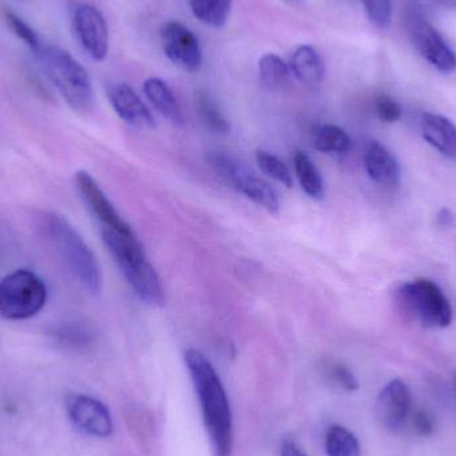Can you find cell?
Wrapping results in <instances>:
<instances>
[{
  "label": "cell",
  "instance_id": "9c48e42d",
  "mask_svg": "<svg viewBox=\"0 0 456 456\" xmlns=\"http://www.w3.org/2000/svg\"><path fill=\"white\" fill-rule=\"evenodd\" d=\"M410 35L420 55L444 74L456 69V53L441 34L423 16L414 13L409 21Z\"/></svg>",
  "mask_w": 456,
  "mask_h": 456
},
{
  "label": "cell",
  "instance_id": "7a4b0ae2",
  "mask_svg": "<svg viewBox=\"0 0 456 456\" xmlns=\"http://www.w3.org/2000/svg\"><path fill=\"white\" fill-rule=\"evenodd\" d=\"M102 239L107 251L117 263L120 273L130 284L136 297L151 307L165 305V289L157 271L144 254L143 246L135 235H122L103 228Z\"/></svg>",
  "mask_w": 456,
  "mask_h": 456
},
{
  "label": "cell",
  "instance_id": "f546056e",
  "mask_svg": "<svg viewBox=\"0 0 456 456\" xmlns=\"http://www.w3.org/2000/svg\"><path fill=\"white\" fill-rule=\"evenodd\" d=\"M59 337L75 347H83V346L90 345L93 340V335L82 327H69L59 334Z\"/></svg>",
  "mask_w": 456,
  "mask_h": 456
},
{
  "label": "cell",
  "instance_id": "7402d4cb",
  "mask_svg": "<svg viewBox=\"0 0 456 456\" xmlns=\"http://www.w3.org/2000/svg\"><path fill=\"white\" fill-rule=\"evenodd\" d=\"M195 107H197L200 120L208 130L216 134H221V135H226L230 133V122L224 117L216 101L211 98L210 94L200 91L195 96Z\"/></svg>",
  "mask_w": 456,
  "mask_h": 456
},
{
  "label": "cell",
  "instance_id": "44dd1931",
  "mask_svg": "<svg viewBox=\"0 0 456 456\" xmlns=\"http://www.w3.org/2000/svg\"><path fill=\"white\" fill-rule=\"evenodd\" d=\"M195 18L211 28L226 26L232 10V0H190Z\"/></svg>",
  "mask_w": 456,
  "mask_h": 456
},
{
  "label": "cell",
  "instance_id": "277c9868",
  "mask_svg": "<svg viewBox=\"0 0 456 456\" xmlns=\"http://www.w3.org/2000/svg\"><path fill=\"white\" fill-rule=\"evenodd\" d=\"M43 71L63 96L69 107L77 112L93 111L95 104L93 82L87 69L66 50L42 47L37 51Z\"/></svg>",
  "mask_w": 456,
  "mask_h": 456
},
{
  "label": "cell",
  "instance_id": "1f68e13d",
  "mask_svg": "<svg viewBox=\"0 0 456 456\" xmlns=\"http://www.w3.org/2000/svg\"><path fill=\"white\" fill-rule=\"evenodd\" d=\"M281 456H307L294 442H284Z\"/></svg>",
  "mask_w": 456,
  "mask_h": 456
},
{
  "label": "cell",
  "instance_id": "d6a6232c",
  "mask_svg": "<svg viewBox=\"0 0 456 456\" xmlns=\"http://www.w3.org/2000/svg\"><path fill=\"white\" fill-rule=\"evenodd\" d=\"M438 224H441L442 227L452 226V213H450V210H446V208H444V210H442L441 213H439Z\"/></svg>",
  "mask_w": 456,
  "mask_h": 456
},
{
  "label": "cell",
  "instance_id": "30bf717a",
  "mask_svg": "<svg viewBox=\"0 0 456 456\" xmlns=\"http://www.w3.org/2000/svg\"><path fill=\"white\" fill-rule=\"evenodd\" d=\"M72 23L83 50L94 61H104L109 53L110 32L103 13L94 5H79L75 10Z\"/></svg>",
  "mask_w": 456,
  "mask_h": 456
},
{
  "label": "cell",
  "instance_id": "e0dca14e",
  "mask_svg": "<svg viewBox=\"0 0 456 456\" xmlns=\"http://www.w3.org/2000/svg\"><path fill=\"white\" fill-rule=\"evenodd\" d=\"M289 69L303 85L315 87L321 85L326 74L323 59L313 45H299L289 59Z\"/></svg>",
  "mask_w": 456,
  "mask_h": 456
},
{
  "label": "cell",
  "instance_id": "6da1fadb",
  "mask_svg": "<svg viewBox=\"0 0 456 456\" xmlns=\"http://www.w3.org/2000/svg\"><path fill=\"white\" fill-rule=\"evenodd\" d=\"M184 361L200 396L214 455L230 456L233 446L232 418L221 378L208 359L194 348L186 351Z\"/></svg>",
  "mask_w": 456,
  "mask_h": 456
},
{
  "label": "cell",
  "instance_id": "9a60e30c",
  "mask_svg": "<svg viewBox=\"0 0 456 456\" xmlns=\"http://www.w3.org/2000/svg\"><path fill=\"white\" fill-rule=\"evenodd\" d=\"M367 174L372 181L383 186L395 187L401 183L402 170L393 152L379 142H372L364 158Z\"/></svg>",
  "mask_w": 456,
  "mask_h": 456
},
{
  "label": "cell",
  "instance_id": "8fae6325",
  "mask_svg": "<svg viewBox=\"0 0 456 456\" xmlns=\"http://www.w3.org/2000/svg\"><path fill=\"white\" fill-rule=\"evenodd\" d=\"M75 182H77V190H79L86 205L93 211L94 216L103 224L104 228L122 233V235H135L133 228L123 221L111 200L107 198L98 182L90 174L79 171L75 175Z\"/></svg>",
  "mask_w": 456,
  "mask_h": 456
},
{
  "label": "cell",
  "instance_id": "5b68a950",
  "mask_svg": "<svg viewBox=\"0 0 456 456\" xmlns=\"http://www.w3.org/2000/svg\"><path fill=\"white\" fill-rule=\"evenodd\" d=\"M396 305L406 318L428 329H446L452 322V307L444 289L430 279H417L401 286Z\"/></svg>",
  "mask_w": 456,
  "mask_h": 456
},
{
  "label": "cell",
  "instance_id": "d4e9b609",
  "mask_svg": "<svg viewBox=\"0 0 456 456\" xmlns=\"http://www.w3.org/2000/svg\"><path fill=\"white\" fill-rule=\"evenodd\" d=\"M255 160H256V165L259 166L260 170L265 175L270 176L278 183L283 184L287 189H291L294 179H292L289 167L278 157L271 154V152L265 151V150H257L256 154H255Z\"/></svg>",
  "mask_w": 456,
  "mask_h": 456
},
{
  "label": "cell",
  "instance_id": "7c38bea8",
  "mask_svg": "<svg viewBox=\"0 0 456 456\" xmlns=\"http://www.w3.org/2000/svg\"><path fill=\"white\" fill-rule=\"evenodd\" d=\"M411 394L402 380H391L377 399L375 415L378 422L390 431H399L409 419Z\"/></svg>",
  "mask_w": 456,
  "mask_h": 456
},
{
  "label": "cell",
  "instance_id": "52a82bcc",
  "mask_svg": "<svg viewBox=\"0 0 456 456\" xmlns=\"http://www.w3.org/2000/svg\"><path fill=\"white\" fill-rule=\"evenodd\" d=\"M208 159L219 178L231 189L240 192L268 213H278L281 205L275 190L265 179L255 175L240 160L221 151L210 152Z\"/></svg>",
  "mask_w": 456,
  "mask_h": 456
},
{
  "label": "cell",
  "instance_id": "f1b7e54d",
  "mask_svg": "<svg viewBox=\"0 0 456 456\" xmlns=\"http://www.w3.org/2000/svg\"><path fill=\"white\" fill-rule=\"evenodd\" d=\"M330 375L332 379L347 391L358 390L359 383L354 372L346 364L335 362L330 366Z\"/></svg>",
  "mask_w": 456,
  "mask_h": 456
},
{
  "label": "cell",
  "instance_id": "4316f807",
  "mask_svg": "<svg viewBox=\"0 0 456 456\" xmlns=\"http://www.w3.org/2000/svg\"><path fill=\"white\" fill-rule=\"evenodd\" d=\"M5 18H7L8 26L12 29L13 34H15L19 39L23 40L29 48H32V50L37 53L40 48V43L34 29H32L31 27L23 20V19L15 15V13L7 12Z\"/></svg>",
  "mask_w": 456,
  "mask_h": 456
},
{
  "label": "cell",
  "instance_id": "4dcf8cb0",
  "mask_svg": "<svg viewBox=\"0 0 456 456\" xmlns=\"http://www.w3.org/2000/svg\"><path fill=\"white\" fill-rule=\"evenodd\" d=\"M414 425L420 436H430V434L433 433V419H431L425 411H419L415 414Z\"/></svg>",
  "mask_w": 456,
  "mask_h": 456
},
{
  "label": "cell",
  "instance_id": "ba28073f",
  "mask_svg": "<svg viewBox=\"0 0 456 456\" xmlns=\"http://www.w3.org/2000/svg\"><path fill=\"white\" fill-rule=\"evenodd\" d=\"M163 51L168 61L184 71L195 72L202 67L203 53L197 35L179 20H170L160 29Z\"/></svg>",
  "mask_w": 456,
  "mask_h": 456
},
{
  "label": "cell",
  "instance_id": "3957f363",
  "mask_svg": "<svg viewBox=\"0 0 456 456\" xmlns=\"http://www.w3.org/2000/svg\"><path fill=\"white\" fill-rule=\"evenodd\" d=\"M40 224L45 238L83 289L98 295L102 291L101 267L82 235L66 219L55 214H45Z\"/></svg>",
  "mask_w": 456,
  "mask_h": 456
},
{
  "label": "cell",
  "instance_id": "5bb4252c",
  "mask_svg": "<svg viewBox=\"0 0 456 456\" xmlns=\"http://www.w3.org/2000/svg\"><path fill=\"white\" fill-rule=\"evenodd\" d=\"M107 94H109L112 109L120 119L134 127H154L155 119L151 111L142 101L141 96L127 83H114L110 86Z\"/></svg>",
  "mask_w": 456,
  "mask_h": 456
},
{
  "label": "cell",
  "instance_id": "d6986e66",
  "mask_svg": "<svg viewBox=\"0 0 456 456\" xmlns=\"http://www.w3.org/2000/svg\"><path fill=\"white\" fill-rule=\"evenodd\" d=\"M257 72L260 86L270 93L283 90L291 77L289 64L281 56L273 53H265L260 58Z\"/></svg>",
  "mask_w": 456,
  "mask_h": 456
},
{
  "label": "cell",
  "instance_id": "2e32d148",
  "mask_svg": "<svg viewBox=\"0 0 456 456\" xmlns=\"http://www.w3.org/2000/svg\"><path fill=\"white\" fill-rule=\"evenodd\" d=\"M423 138L449 159L456 160V127L442 115L425 114L420 122Z\"/></svg>",
  "mask_w": 456,
  "mask_h": 456
},
{
  "label": "cell",
  "instance_id": "83f0119b",
  "mask_svg": "<svg viewBox=\"0 0 456 456\" xmlns=\"http://www.w3.org/2000/svg\"><path fill=\"white\" fill-rule=\"evenodd\" d=\"M375 110L382 122L394 123L402 118V107L388 95H379L375 102Z\"/></svg>",
  "mask_w": 456,
  "mask_h": 456
},
{
  "label": "cell",
  "instance_id": "8992f818",
  "mask_svg": "<svg viewBox=\"0 0 456 456\" xmlns=\"http://www.w3.org/2000/svg\"><path fill=\"white\" fill-rule=\"evenodd\" d=\"M45 302V284L32 271H13L0 281V316L7 321L32 318Z\"/></svg>",
  "mask_w": 456,
  "mask_h": 456
},
{
  "label": "cell",
  "instance_id": "ac0fdd59",
  "mask_svg": "<svg viewBox=\"0 0 456 456\" xmlns=\"http://www.w3.org/2000/svg\"><path fill=\"white\" fill-rule=\"evenodd\" d=\"M144 94L150 103L174 125H182L183 123V115H182L181 106H179L176 96L174 95L170 86L160 79V77H149L144 82Z\"/></svg>",
  "mask_w": 456,
  "mask_h": 456
},
{
  "label": "cell",
  "instance_id": "cb8c5ba5",
  "mask_svg": "<svg viewBox=\"0 0 456 456\" xmlns=\"http://www.w3.org/2000/svg\"><path fill=\"white\" fill-rule=\"evenodd\" d=\"M329 456H361V446L353 433L342 426H332L326 436Z\"/></svg>",
  "mask_w": 456,
  "mask_h": 456
},
{
  "label": "cell",
  "instance_id": "4fadbf2b",
  "mask_svg": "<svg viewBox=\"0 0 456 456\" xmlns=\"http://www.w3.org/2000/svg\"><path fill=\"white\" fill-rule=\"evenodd\" d=\"M72 422L90 436L106 438L112 434L111 415L102 402L86 395H74L67 402Z\"/></svg>",
  "mask_w": 456,
  "mask_h": 456
},
{
  "label": "cell",
  "instance_id": "603a6c76",
  "mask_svg": "<svg viewBox=\"0 0 456 456\" xmlns=\"http://www.w3.org/2000/svg\"><path fill=\"white\" fill-rule=\"evenodd\" d=\"M314 146L324 154H346L350 151L351 139L339 126L324 125L316 133Z\"/></svg>",
  "mask_w": 456,
  "mask_h": 456
},
{
  "label": "cell",
  "instance_id": "484cf974",
  "mask_svg": "<svg viewBox=\"0 0 456 456\" xmlns=\"http://www.w3.org/2000/svg\"><path fill=\"white\" fill-rule=\"evenodd\" d=\"M369 20L377 28L386 29L390 27L393 18V0H361Z\"/></svg>",
  "mask_w": 456,
  "mask_h": 456
},
{
  "label": "cell",
  "instance_id": "ffe728a7",
  "mask_svg": "<svg viewBox=\"0 0 456 456\" xmlns=\"http://www.w3.org/2000/svg\"><path fill=\"white\" fill-rule=\"evenodd\" d=\"M294 167L303 191L313 200H322L324 195L323 178L313 159L305 152L297 151L294 155Z\"/></svg>",
  "mask_w": 456,
  "mask_h": 456
}]
</instances>
